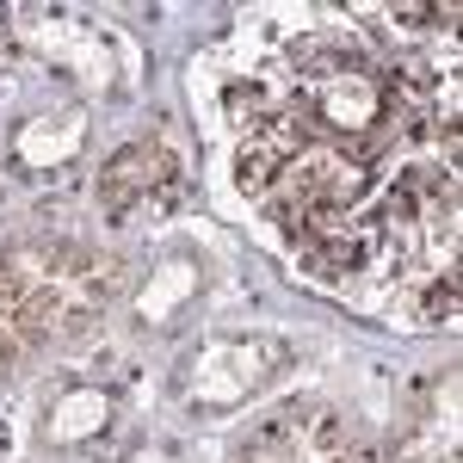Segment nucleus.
<instances>
[{
  "label": "nucleus",
  "mask_w": 463,
  "mask_h": 463,
  "mask_svg": "<svg viewBox=\"0 0 463 463\" xmlns=\"http://www.w3.org/2000/svg\"><path fill=\"white\" fill-rule=\"evenodd\" d=\"M87 143V111L80 106H56V111H32L13 130V167L19 174H62Z\"/></svg>",
  "instance_id": "10"
},
{
  "label": "nucleus",
  "mask_w": 463,
  "mask_h": 463,
  "mask_svg": "<svg viewBox=\"0 0 463 463\" xmlns=\"http://www.w3.org/2000/svg\"><path fill=\"white\" fill-rule=\"evenodd\" d=\"M87 463H179V451L174 445H130V451H99Z\"/></svg>",
  "instance_id": "13"
},
{
  "label": "nucleus",
  "mask_w": 463,
  "mask_h": 463,
  "mask_svg": "<svg viewBox=\"0 0 463 463\" xmlns=\"http://www.w3.org/2000/svg\"><path fill=\"white\" fill-rule=\"evenodd\" d=\"M124 427V377L111 364H62L32 395V439L56 463H87L111 451Z\"/></svg>",
  "instance_id": "4"
},
{
  "label": "nucleus",
  "mask_w": 463,
  "mask_h": 463,
  "mask_svg": "<svg viewBox=\"0 0 463 463\" xmlns=\"http://www.w3.org/2000/svg\"><path fill=\"white\" fill-rule=\"evenodd\" d=\"M6 37L25 43L37 62L74 74L80 87H118V69L130 62V50L87 13H62V6H13L6 13Z\"/></svg>",
  "instance_id": "6"
},
{
  "label": "nucleus",
  "mask_w": 463,
  "mask_h": 463,
  "mask_svg": "<svg viewBox=\"0 0 463 463\" xmlns=\"http://www.w3.org/2000/svg\"><path fill=\"white\" fill-rule=\"evenodd\" d=\"M371 19L395 43H451V32H458V6H377Z\"/></svg>",
  "instance_id": "12"
},
{
  "label": "nucleus",
  "mask_w": 463,
  "mask_h": 463,
  "mask_svg": "<svg viewBox=\"0 0 463 463\" xmlns=\"http://www.w3.org/2000/svg\"><path fill=\"white\" fill-rule=\"evenodd\" d=\"M185 198V155L167 130H148L99 167V211L111 222H143V216H167Z\"/></svg>",
  "instance_id": "7"
},
{
  "label": "nucleus",
  "mask_w": 463,
  "mask_h": 463,
  "mask_svg": "<svg viewBox=\"0 0 463 463\" xmlns=\"http://www.w3.org/2000/svg\"><path fill=\"white\" fill-rule=\"evenodd\" d=\"M353 463H458V364L427 377L383 445H358Z\"/></svg>",
  "instance_id": "8"
},
{
  "label": "nucleus",
  "mask_w": 463,
  "mask_h": 463,
  "mask_svg": "<svg viewBox=\"0 0 463 463\" xmlns=\"http://www.w3.org/2000/svg\"><path fill=\"white\" fill-rule=\"evenodd\" d=\"M395 297H402V309H408L414 327H451V316H458V266L427 272V279L402 285Z\"/></svg>",
  "instance_id": "11"
},
{
  "label": "nucleus",
  "mask_w": 463,
  "mask_h": 463,
  "mask_svg": "<svg viewBox=\"0 0 463 463\" xmlns=\"http://www.w3.org/2000/svg\"><path fill=\"white\" fill-rule=\"evenodd\" d=\"M204 290H211V253L204 248H167L155 266H148V279L130 290V321L148 327V334H161V327H174L179 316H192L198 303H204Z\"/></svg>",
  "instance_id": "9"
},
{
  "label": "nucleus",
  "mask_w": 463,
  "mask_h": 463,
  "mask_svg": "<svg viewBox=\"0 0 463 463\" xmlns=\"http://www.w3.org/2000/svg\"><path fill=\"white\" fill-rule=\"evenodd\" d=\"M118 297H124L118 260L93 253L87 241H69V235L0 241V321L13 327L25 358L87 334Z\"/></svg>",
  "instance_id": "2"
},
{
  "label": "nucleus",
  "mask_w": 463,
  "mask_h": 463,
  "mask_svg": "<svg viewBox=\"0 0 463 463\" xmlns=\"http://www.w3.org/2000/svg\"><path fill=\"white\" fill-rule=\"evenodd\" d=\"M290 377V340L266 327H216L179 353L167 390L185 414H235Z\"/></svg>",
  "instance_id": "3"
},
{
  "label": "nucleus",
  "mask_w": 463,
  "mask_h": 463,
  "mask_svg": "<svg viewBox=\"0 0 463 463\" xmlns=\"http://www.w3.org/2000/svg\"><path fill=\"white\" fill-rule=\"evenodd\" d=\"M353 458H358V427L321 395L266 408L229 445V463H353Z\"/></svg>",
  "instance_id": "5"
},
{
  "label": "nucleus",
  "mask_w": 463,
  "mask_h": 463,
  "mask_svg": "<svg viewBox=\"0 0 463 463\" xmlns=\"http://www.w3.org/2000/svg\"><path fill=\"white\" fill-rule=\"evenodd\" d=\"M285 106L290 118L334 148L353 155H383L390 137L402 130V80L390 62H377L353 37H297L285 56Z\"/></svg>",
  "instance_id": "1"
}]
</instances>
